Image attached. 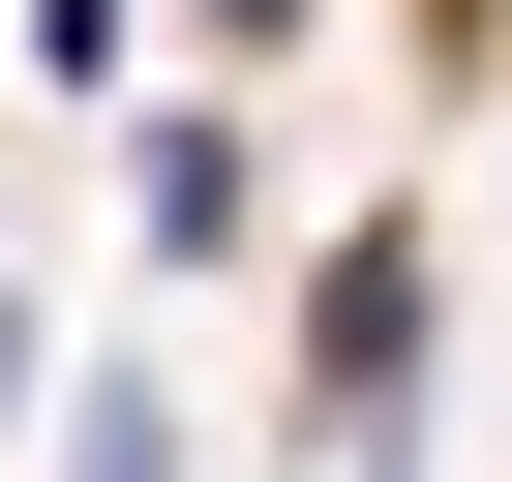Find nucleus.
<instances>
[{
  "instance_id": "20e7f679",
  "label": "nucleus",
  "mask_w": 512,
  "mask_h": 482,
  "mask_svg": "<svg viewBox=\"0 0 512 482\" xmlns=\"http://www.w3.org/2000/svg\"><path fill=\"white\" fill-rule=\"evenodd\" d=\"M31 61H61V91H121V61H151V0H31Z\"/></svg>"
},
{
  "instance_id": "423d86ee",
  "label": "nucleus",
  "mask_w": 512,
  "mask_h": 482,
  "mask_svg": "<svg viewBox=\"0 0 512 482\" xmlns=\"http://www.w3.org/2000/svg\"><path fill=\"white\" fill-rule=\"evenodd\" d=\"M211 31H302V0H211Z\"/></svg>"
},
{
  "instance_id": "7ed1b4c3",
  "label": "nucleus",
  "mask_w": 512,
  "mask_h": 482,
  "mask_svg": "<svg viewBox=\"0 0 512 482\" xmlns=\"http://www.w3.org/2000/svg\"><path fill=\"white\" fill-rule=\"evenodd\" d=\"M61 482H181V392H61Z\"/></svg>"
},
{
  "instance_id": "f03ea898",
  "label": "nucleus",
  "mask_w": 512,
  "mask_h": 482,
  "mask_svg": "<svg viewBox=\"0 0 512 482\" xmlns=\"http://www.w3.org/2000/svg\"><path fill=\"white\" fill-rule=\"evenodd\" d=\"M121 211H151V272H211V241L272 211V181H241V91H181V121H121Z\"/></svg>"
},
{
  "instance_id": "f257e3e1",
  "label": "nucleus",
  "mask_w": 512,
  "mask_h": 482,
  "mask_svg": "<svg viewBox=\"0 0 512 482\" xmlns=\"http://www.w3.org/2000/svg\"><path fill=\"white\" fill-rule=\"evenodd\" d=\"M422 332H452V272H422V241H332V272H302V422H332V452H392Z\"/></svg>"
},
{
  "instance_id": "0eeeda50",
  "label": "nucleus",
  "mask_w": 512,
  "mask_h": 482,
  "mask_svg": "<svg viewBox=\"0 0 512 482\" xmlns=\"http://www.w3.org/2000/svg\"><path fill=\"white\" fill-rule=\"evenodd\" d=\"M332 482H392V452H332Z\"/></svg>"
},
{
  "instance_id": "39448f33",
  "label": "nucleus",
  "mask_w": 512,
  "mask_h": 482,
  "mask_svg": "<svg viewBox=\"0 0 512 482\" xmlns=\"http://www.w3.org/2000/svg\"><path fill=\"white\" fill-rule=\"evenodd\" d=\"M0 422H31V302H0Z\"/></svg>"
}]
</instances>
